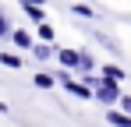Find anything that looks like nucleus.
Here are the masks:
<instances>
[{"label": "nucleus", "instance_id": "nucleus-1", "mask_svg": "<svg viewBox=\"0 0 131 127\" xmlns=\"http://www.w3.org/2000/svg\"><path fill=\"white\" fill-rule=\"evenodd\" d=\"M60 60H64L67 67H82V71L92 67V60H89L85 53H74V49H60Z\"/></svg>", "mask_w": 131, "mask_h": 127}, {"label": "nucleus", "instance_id": "nucleus-2", "mask_svg": "<svg viewBox=\"0 0 131 127\" xmlns=\"http://www.w3.org/2000/svg\"><path fill=\"white\" fill-rule=\"evenodd\" d=\"M96 95L103 99V103H117L121 95H117V85L113 81H96Z\"/></svg>", "mask_w": 131, "mask_h": 127}, {"label": "nucleus", "instance_id": "nucleus-3", "mask_svg": "<svg viewBox=\"0 0 131 127\" xmlns=\"http://www.w3.org/2000/svg\"><path fill=\"white\" fill-rule=\"evenodd\" d=\"M110 124H113V127H131V117L117 113V109H110Z\"/></svg>", "mask_w": 131, "mask_h": 127}, {"label": "nucleus", "instance_id": "nucleus-4", "mask_svg": "<svg viewBox=\"0 0 131 127\" xmlns=\"http://www.w3.org/2000/svg\"><path fill=\"white\" fill-rule=\"evenodd\" d=\"M67 92H74V95H92V88H89V85H78V81H67Z\"/></svg>", "mask_w": 131, "mask_h": 127}, {"label": "nucleus", "instance_id": "nucleus-5", "mask_svg": "<svg viewBox=\"0 0 131 127\" xmlns=\"http://www.w3.org/2000/svg\"><path fill=\"white\" fill-rule=\"evenodd\" d=\"M0 60H4V67H21V57H14V53H4Z\"/></svg>", "mask_w": 131, "mask_h": 127}, {"label": "nucleus", "instance_id": "nucleus-6", "mask_svg": "<svg viewBox=\"0 0 131 127\" xmlns=\"http://www.w3.org/2000/svg\"><path fill=\"white\" fill-rule=\"evenodd\" d=\"M11 39L18 42V46H32V39H28V35H25V32H11Z\"/></svg>", "mask_w": 131, "mask_h": 127}, {"label": "nucleus", "instance_id": "nucleus-7", "mask_svg": "<svg viewBox=\"0 0 131 127\" xmlns=\"http://www.w3.org/2000/svg\"><path fill=\"white\" fill-rule=\"evenodd\" d=\"M106 78H113V81H121V78H124V71H121V67H106Z\"/></svg>", "mask_w": 131, "mask_h": 127}, {"label": "nucleus", "instance_id": "nucleus-8", "mask_svg": "<svg viewBox=\"0 0 131 127\" xmlns=\"http://www.w3.org/2000/svg\"><path fill=\"white\" fill-rule=\"evenodd\" d=\"M36 85H39V88H50V85H53V78H50V74H39V78H36Z\"/></svg>", "mask_w": 131, "mask_h": 127}, {"label": "nucleus", "instance_id": "nucleus-9", "mask_svg": "<svg viewBox=\"0 0 131 127\" xmlns=\"http://www.w3.org/2000/svg\"><path fill=\"white\" fill-rule=\"evenodd\" d=\"M25 14H28V18H36V21H43V11H39V7H25Z\"/></svg>", "mask_w": 131, "mask_h": 127}, {"label": "nucleus", "instance_id": "nucleus-10", "mask_svg": "<svg viewBox=\"0 0 131 127\" xmlns=\"http://www.w3.org/2000/svg\"><path fill=\"white\" fill-rule=\"evenodd\" d=\"M36 57L39 60H50V46H36Z\"/></svg>", "mask_w": 131, "mask_h": 127}, {"label": "nucleus", "instance_id": "nucleus-11", "mask_svg": "<svg viewBox=\"0 0 131 127\" xmlns=\"http://www.w3.org/2000/svg\"><path fill=\"white\" fill-rule=\"evenodd\" d=\"M121 106H124V109H128V113H124V117H131V95H124V99H121Z\"/></svg>", "mask_w": 131, "mask_h": 127}, {"label": "nucleus", "instance_id": "nucleus-12", "mask_svg": "<svg viewBox=\"0 0 131 127\" xmlns=\"http://www.w3.org/2000/svg\"><path fill=\"white\" fill-rule=\"evenodd\" d=\"M7 32H11V28H7V18L0 14V35H7Z\"/></svg>", "mask_w": 131, "mask_h": 127}, {"label": "nucleus", "instance_id": "nucleus-13", "mask_svg": "<svg viewBox=\"0 0 131 127\" xmlns=\"http://www.w3.org/2000/svg\"><path fill=\"white\" fill-rule=\"evenodd\" d=\"M25 7H39V4H43V0H21Z\"/></svg>", "mask_w": 131, "mask_h": 127}, {"label": "nucleus", "instance_id": "nucleus-14", "mask_svg": "<svg viewBox=\"0 0 131 127\" xmlns=\"http://www.w3.org/2000/svg\"><path fill=\"white\" fill-rule=\"evenodd\" d=\"M0 113H7V106H4V103H0Z\"/></svg>", "mask_w": 131, "mask_h": 127}]
</instances>
